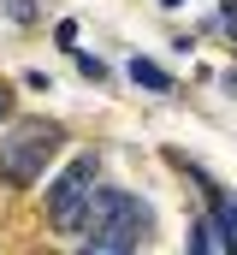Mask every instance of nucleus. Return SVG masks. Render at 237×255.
<instances>
[{
    "label": "nucleus",
    "mask_w": 237,
    "mask_h": 255,
    "mask_svg": "<svg viewBox=\"0 0 237 255\" xmlns=\"http://www.w3.org/2000/svg\"><path fill=\"white\" fill-rule=\"evenodd\" d=\"M59 148H65V130H59V125L24 119V125L0 142V178H6V184H36Z\"/></svg>",
    "instance_id": "f257e3e1"
},
{
    "label": "nucleus",
    "mask_w": 237,
    "mask_h": 255,
    "mask_svg": "<svg viewBox=\"0 0 237 255\" xmlns=\"http://www.w3.org/2000/svg\"><path fill=\"white\" fill-rule=\"evenodd\" d=\"M95 172H101V154H77L54 184H48V220H54V232L77 238L83 208H89V190H95Z\"/></svg>",
    "instance_id": "f03ea898"
},
{
    "label": "nucleus",
    "mask_w": 237,
    "mask_h": 255,
    "mask_svg": "<svg viewBox=\"0 0 237 255\" xmlns=\"http://www.w3.org/2000/svg\"><path fill=\"white\" fill-rule=\"evenodd\" d=\"M148 232H154L148 202H142V196H124L113 220H107V226H95V232H83L77 244H83L89 255H124V250H136V244H148Z\"/></svg>",
    "instance_id": "7ed1b4c3"
},
{
    "label": "nucleus",
    "mask_w": 237,
    "mask_h": 255,
    "mask_svg": "<svg viewBox=\"0 0 237 255\" xmlns=\"http://www.w3.org/2000/svg\"><path fill=\"white\" fill-rule=\"evenodd\" d=\"M190 244H196V250H214V255H226V250H232V238H226V226L214 220V208H208V214L196 220V232H190Z\"/></svg>",
    "instance_id": "20e7f679"
},
{
    "label": "nucleus",
    "mask_w": 237,
    "mask_h": 255,
    "mask_svg": "<svg viewBox=\"0 0 237 255\" xmlns=\"http://www.w3.org/2000/svg\"><path fill=\"white\" fill-rule=\"evenodd\" d=\"M124 71H130V83H136V89H154V95H166V89H172V71H160V65L142 60V54L124 65Z\"/></svg>",
    "instance_id": "39448f33"
},
{
    "label": "nucleus",
    "mask_w": 237,
    "mask_h": 255,
    "mask_svg": "<svg viewBox=\"0 0 237 255\" xmlns=\"http://www.w3.org/2000/svg\"><path fill=\"white\" fill-rule=\"evenodd\" d=\"M0 12L12 24H36V0H0Z\"/></svg>",
    "instance_id": "423d86ee"
},
{
    "label": "nucleus",
    "mask_w": 237,
    "mask_h": 255,
    "mask_svg": "<svg viewBox=\"0 0 237 255\" xmlns=\"http://www.w3.org/2000/svg\"><path fill=\"white\" fill-rule=\"evenodd\" d=\"M77 65H83V77H89V83H101V77H107V65L95 60V54H83V60H77Z\"/></svg>",
    "instance_id": "0eeeda50"
},
{
    "label": "nucleus",
    "mask_w": 237,
    "mask_h": 255,
    "mask_svg": "<svg viewBox=\"0 0 237 255\" xmlns=\"http://www.w3.org/2000/svg\"><path fill=\"white\" fill-rule=\"evenodd\" d=\"M0 119H6V89H0Z\"/></svg>",
    "instance_id": "6e6552de"
},
{
    "label": "nucleus",
    "mask_w": 237,
    "mask_h": 255,
    "mask_svg": "<svg viewBox=\"0 0 237 255\" xmlns=\"http://www.w3.org/2000/svg\"><path fill=\"white\" fill-rule=\"evenodd\" d=\"M160 6H184V0H160Z\"/></svg>",
    "instance_id": "1a4fd4ad"
}]
</instances>
